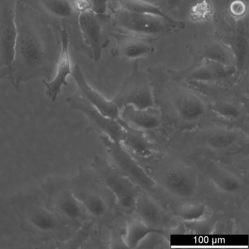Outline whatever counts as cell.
<instances>
[{"mask_svg": "<svg viewBox=\"0 0 249 249\" xmlns=\"http://www.w3.org/2000/svg\"><path fill=\"white\" fill-rule=\"evenodd\" d=\"M17 36L12 65L14 87L36 78L50 81L59 54H54L38 36L33 25L16 16Z\"/></svg>", "mask_w": 249, "mask_h": 249, "instance_id": "1", "label": "cell"}, {"mask_svg": "<svg viewBox=\"0 0 249 249\" xmlns=\"http://www.w3.org/2000/svg\"><path fill=\"white\" fill-rule=\"evenodd\" d=\"M115 19L123 29L148 40L178 33L186 26L184 21L170 17L133 13L123 8L117 12Z\"/></svg>", "mask_w": 249, "mask_h": 249, "instance_id": "2", "label": "cell"}, {"mask_svg": "<svg viewBox=\"0 0 249 249\" xmlns=\"http://www.w3.org/2000/svg\"><path fill=\"white\" fill-rule=\"evenodd\" d=\"M91 165L98 179L114 196L118 205L127 212L134 213L141 188L100 156L94 157Z\"/></svg>", "mask_w": 249, "mask_h": 249, "instance_id": "3", "label": "cell"}, {"mask_svg": "<svg viewBox=\"0 0 249 249\" xmlns=\"http://www.w3.org/2000/svg\"><path fill=\"white\" fill-rule=\"evenodd\" d=\"M139 60L132 62L130 74L123 81L120 89L112 101L121 110L131 105L137 109L154 107L153 93L144 74L139 68Z\"/></svg>", "mask_w": 249, "mask_h": 249, "instance_id": "4", "label": "cell"}, {"mask_svg": "<svg viewBox=\"0 0 249 249\" xmlns=\"http://www.w3.org/2000/svg\"><path fill=\"white\" fill-rule=\"evenodd\" d=\"M17 36L16 8H0V81L7 79L14 86L12 65Z\"/></svg>", "mask_w": 249, "mask_h": 249, "instance_id": "5", "label": "cell"}, {"mask_svg": "<svg viewBox=\"0 0 249 249\" xmlns=\"http://www.w3.org/2000/svg\"><path fill=\"white\" fill-rule=\"evenodd\" d=\"M99 138L118 171L141 188H151L155 186L153 178L121 143L113 142L105 134H100Z\"/></svg>", "mask_w": 249, "mask_h": 249, "instance_id": "6", "label": "cell"}, {"mask_svg": "<svg viewBox=\"0 0 249 249\" xmlns=\"http://www.w3.org/2000/svg\"><path fill=\"white\" fill-rule=\"evenodd\" d=\"M70 110H76L83 113L88 119L89 124L85 134L95 131L98 134H105L114 142L122 143L124 129L115 119L103 115L96 107L83 98L74 94L66 99Z\"/></svg>", "mask_w": 249, "mask_h": 249, "instance_id": "7", "label": "cell"}, {"mask_svg": "<svg viewBox=\"0 0 249 249\" xmlns=\"http://www.w3.org/2000/svg\"><path fill=\"white\" fill-rule=\"evenodd\" d=\"M71 75L77 86L75 94L84 99L105 116L115 120L120 117V109L118 106L112 100H107L89 84L78 64L72 68Z\"/></svg>", "mask_w": 249, "mask_h": 249, "instance_id": "8", "label": "cell"}, {"mask_svg": "<svg viewBox=\"0 0 249 249\" xmlns=\"http://www.w3.org/2000/svg\"><path fill=\"white\" fill-rule=\"evenodd\" d=\"M78 24L84 44L91 52L93 60L99 62L106 43L103 38L102 26L97 14L92 10L80 13Z\"/></svg>", "mask_w": 249, "mask_h": 249, "instance_id": "9", "label": "cell"}, {"mask_svg": "<svg viewBox=\"0 0 249 249\" xmlns=\"http://www.w3.org/2000/svg\"><path fill=\"white\" fill-rule=\"evenodd\" d=\"M61 45L54 77L50 81L42 80L46 87L45 94L52 102H54L61 92L62 87L68 85L67 78L72 72L69 52V37L67 32L61 31Z\"/></svg>", "mask_w": 249, "mask_h": 249, "instance_id": "10", "label": "cell"}, {"mask_svg": "<svg viewBox=\"0 0 249 249\" xmlns=\"http://www.w3.org/2000/svg\"><path fill=\"white\" fill-rule=\"evenodd\" d=\"M165 188L172 194L186 198L194 196L196 190V179L193 171L182 166L172 167L163 175Z\"/></svg>", "mask_w": 249, "mask_h": 249, "instance_id": "11", "label": "cell"}, {"mask_svg": "<svg viewBox=\"0 0 249 249\" xmlns=\"http://www.w3.org/2000/svg\"><path fill=\"white\" fill-rule=\"evenodd\" d=\"M23 205L20 210L23 211V217L32 228L48 232L54 231L61 226L60 218L51 211L32 202Z\"/></svg>", "mask_w": 249, "mask_h": 249, "instance_id": "12", "label": "cell"}, {"mask_svg": "<svg viewBox=\"0 0 249 249\" xmlns=\"http://www.w3.org/2000/svg\"><path fill=\"white\" fill-rule=\"evenodd\" d=\"M154 50L149 40L137 36L119 37L115 48L110 51L113 57L139 60Z\"/></svg>", "mask_w": 249, "mask_h": 249, "instance_id": "13", "label": "cell"}, {"mask_svg": "<svg viewBox=\"0 0 249 249\" xmlns=\"http://www.w3.org/2000/svg\"><path fill=\"white\" fill-rule=\"evenodd\" d=\"M121 118L129 125L143 131L158 127L161 122V116L154 107L137 109L131 105L124 107Z\"/></svg>", "mask_w": 249, "mask_h": 249, "instance_id": "14", "label": "cell"}, {"mask_svg": "<svg viewBox=\"0 0 249 249\" xmlns=\"http://www.w3.org/2000/svg\"><path fill=\"white\" fill-rule=\"evenodd\" d=\"M124 129L122 144L138 156L147 158L154 151V145L145 135L144 131L134 127L122 120H116Z\"/></svg>", "mask_w": 249, "mask_h": 249, "instance_id": "15", "label": "cell"}, {"mask_svg": "<svg viewBox=\"0 0 249 249\" xmlns=\"http://www.w3.org/2000/svg\"><path fill=\"white\" fill-rule=\"evenodd\" d=\"M58 213L65 219L71 221H80L86 218V211L72 191H61L55 200Z\"/></svg>", "mask_w": 249, "mask_h": 249, "instance_id": "16", "label": "cell"}, {"mask_svg": "<svg viewBox=\"0 0 249 249\" xmlns=\"http://www.w3.org/2000/svg\"><path fill=\"white\" fill-rule=\"evenodd\" d=\"M139 219L150 227L160 229V225L164 221L162 210L157 203L147 195L141 192L134 210Z\"/></svg>", "mask_w": 249, "mask_h": 249, "instance_id": "17", "label": "cell"}, {"mask_svg": "<svg viewBox=\"0 0 249 249\" xmlns=\"http://www.w3.org/2000/svg\"><path fill=\"white\" fill-rule=\"evenodd\" d=\"M163 232L161 229L150 227L139 219H130L127 222L124 241L127 248L136 249L150 234Z\"/></svg>", "mask_w": 249, "mask_h": 249, "instance_id": "18", "label": "cell"}, {"mask_svg": "<svg viewBox=\"0 0 249 249\" xmlns=\"http://www.w3.org/2000/svg\"><path fill=\"white\" fill-rule=\"evenodd\" d=\"M73 193L88 213L96 218L105 217L108 212L107 203L100 194L90 190Z\"/></svg>", "mask_w": 249, "mask_h": 249, "instance_id": "19", "label": "cell"}, {"mask_svg": "<svg viewBox=\"0 0 249 249\" xmlns=\"http://www.w3.org/2000/svg\"><path fill=\"white\" fill-rule=\"evenodd\" d=\"M176 107L181 118L188 122L197 120L205 111V106L202 100L196 95L190 93L179 97Z\"/></svg>", "mask_w": 249, "mask_h": 249, "instance_id": "20", "label": "cell"}, {"mask_svg": "<svg viewBox=\"0 0 249 249\" xmlns=\"http://www.w3.org/2000/svg\"><path fill=\"white\" fill-rule=\"evenodd\" d=\"M229 48L236 68H242L246 63L249 52V42L247 37L237 32L227 37Z\"/></svg>", "mask_w": 249, "mask_h": 249, "instance_id": "21", "label": "cell"}, {"mask_svg": "<svg viewBox=\"0 0 249 249\" xmlns=\"http://www.w3.org/2000/svg\"><path fill=\"white\" fill-rule=\"evenodd\" d=\"M211 179L215 187L225 193H236L242 187L241 180L229 171H216L213 174Z\"/></svg>", "mask_w": 249, "mask_h": 249, "instance_id": "22", "label": "cell"}, {"mask_svg": "<svg viewBox=\"0 0 249 249\" xmlns=\"http://www.w3.org/2000/svg\"><path fill=\"white\" fill-rule=\"evenodd\" d=\"M237 134L233 130L220 129L210 132L207 137L208 145L214 149H223L228 148L237 141Z\"/></svg>", "mask_w": 249, "mask_h": 249, "instance_id": "23", "label": "cell"}, {"mask_svg": "<svg viewBox=\"0 0 249 249\" xmlns=\"http://www.w3.org/2000/svg\"><path fill=\"white\" fill-rule=\"evenodd\" d=\"M122 8L137 13L149 14L169 17L159 6L143 0H118Z\"/></svg>", "mask_w": 249, "mask_h": 249, "instance_id": "24", "label": "cell"}, {"mask_svg": "<svg viewBox=\"0 0 249 249\" xmlns=\"http://www.w3.org/2000/svg\"><path fill=\"white\" fill-rule=\"evenodd\" d=\"M206 206L202 203H187L178 207L176 213L180 218L188 222L201 219L205 213Z\"/></svg>", "mask_w": 249, "mask_h": 249, "instance_id": "25", "label": "cell"}, {"mask_svg": "<svg viewBox=\"0 0 249 249\" xmlns=\"http://www.w3.org/2000/svg\"><path fill=\"white\" fill-rule=\"evenodd\" d=\"M203 58L229 65L231 64V54L222 44L213 43L205 49Z\"/></svg>", "mask_w": 249, "mask_h": 249, "instance_id": "26", "label": "cell"}, {"mask_svg": "<svg viewBox=\"0 0 249 249\" xmlns=\"http://www.w3.org/2000/svg\"><path fill=\"white\" fill-rule=\"evenodd\" d=\"M212 72L215 81L228 78L234 74L237 68L233 65H229L203 58L202 61Z\"/></svg>", "mask_w": 249, "mask_h": 249, "instance_id": "27", "label": "cell"}, {"mask_svg": "<svg viewBox=\"0 0 249 249\" xmlns=\"http://www.w3.org/2000/svg\"><path fill=\"white\" fill-rule=\"evenodd\" d=\"M42 1L49 11L59 17L69 18L75 11L69 0H42Z\"/></svg>", "mask_w": 249, "mask_h": 249, "instance_id": "28", "label": "cell"}, {"mask_svg": "<svg viewBox=\"0 0 249 249\" xmlns=\"http://www.w3.org/2000/svg\"><path fill=\"white\" fill-rule=\"evenodd\" d=\"M214 110L219 115L228 119H236L239 115V111L233 105L225 102L215 104Z\"/></svg>", "mask_w": 249, "mask_h": 249, "instance_id": "29", "label": "cell"}, {"mask_svg": "<svg viewBox=\"0 0 249 249\" xmlns=\"http://www.w3.org/2000/svg\"><path fill=\"white\" fill-rule=\"evenodd\" d=\"M192 79L204 82L215 81V80L207 65L202 62V64L195 69L191 74Z\"/></svg>", "mask_w": 249, "mask_h": 249, "instance_id": "30", "label": "cell"}, {"mask_svg": "<svg viewBox=\"0 0 249 249\" xmlns=\"http://www.w3.org/2000/svg\"><path fill=\"white\" fill-rule=\"evenodd\" d=\"M229 11L231 15L234 18H239L245 16L247 6L242 0H234L230 5Z\"/></svg>", "mask_w": 249, "mask_h": 249, "instance_id": "31", "label": "cell"}, {"mask_svg": "<svg viewBox=\"0 0 249 249\" xmlns=\"http://www.w3.org/2000/svg\"><path fill=\"white\" fill-rule=\"evenodd\" d=\"M71 2L74 11L79 13L93 10V5L90 0H72Z\"/></svg>", "mask_w": 249, "mask_h": 249, "instance_id": "32", "label": "cell"}, {"mask_svg": "<svg viewBox=\"0 0 249 249\" xmlns=\"http://www.w3.org/2000/svg\"><path fill=\"white\" fill-rule=\"evenodd\" d=\"M110 242L111 248H127L124 243V234L117 230L113 231Z\"/></svg>", "mask_w": 249, "mask_h": 249, "instance_id": "33", "label": "cell"}, {"mask_svg": "<svg viewBox=\"0 0 249 249\" xmlns=\"http://www.w3.org/2000/svg\"><path fill=\"white\" fill-rule=\"evenodd\" d=\"M181 0H162L158 5L163 11H169L180 6Z\"/></svg>", "mask_w": 249, "mask_h": 249, "instance_id": "34", "label": "cell"}, {"mask_svg": "<svg viewBox=\"0 0 249 249\" xmlns=\"http://www.w3.org/2000/svg\"><path fill=\"white\" fill-rule=\"evenodd\" d=\"M93 5V11L96 13L97 12H102L106 4L109 0H90Z\"/></svg>", "mask_w": 249, "mask_h": 249, "instance_id": "35", "label": "cell"}, {"mask_svg": "<svg viewBox=\"0 0 249 249\" xmlns=\"http://www.w3.org/2000/svg\"><path fill=\"white\" fill-rule=\"evenodd\" d=\"M196 1L197 2H200V1L203 2L204 1H206V2H209V0H196Z\"/></svg>", "mask_w": 249, "mask_h": 249, "instance_id": "36", "label": "cell"}]
</instances>
